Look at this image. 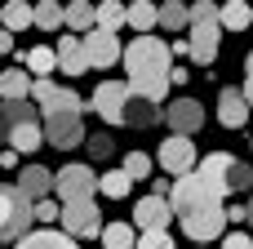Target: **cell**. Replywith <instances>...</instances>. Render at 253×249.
Segmentation results:
<instances>
[{
	"label": "cell",
	"instance_id": "ee69618b",
	"mask_svg": "<svg viewBox=\"0 0 253 249\" xmlns=\"http://www.w3.org/2000/svg\"><path fill=\"white\" fill-rule=\"evenodd\" d=\"M245 209H249V223H253V196H249V205H245Z\"/></svg>",
	"mask_w": 253,
	"mask_h": 249
},
{
	"label": "cell",
	"instance_id": "b9f144b4",
	"mask_svg": "<svg viewBox=\"0 0 253 249\" xmlns=\"http://www.w3.org/2000/svg\"><path fill=\"white\" fill-rule=\"evenodd\" d=\"M245 80H253V49L245 53Z\"/></svg>",
	"mask_w": 253,
	"mask_h": 249
},
{
	"label": "cell",
	"instance_id": "5bb4252c",
	"mask_svg": "<svg viewBox=\"0 0 253 249\" xmlns=\"http://www.w3.org/2000/svg\"><path fill=\"white\" fill-rule=\"evenodd\" d=\"M249 98H245V89H236V85H222L218 89V125L222 129H245L249 125Z\"/></svg>",
	"mask_w": 253,
	"mask_h": 249
},
{
	"label": "cell",
	"instance_id": "7402d4cb",
	"mask_svg": "<svg viewBox=\"0 0 253 249\" xmlns=\"http://www.w3.org/2000/svg\"><path fill=\"white\" fill-rule=\"evenodd\" d=\"M13 249H80V241H71L67 232H49V227H40V232H31L27 241H18Z\"/></svg>",
	"mask_w": 253,
	"mask_h": 249
},
{
	"label": "cell",
	"instance_id": "d6986e66",
	"mask_svg": "<svg viewBox=\"0 0 253 249\" xmlns=\"http://www.w3.org/2000/svg\"><path fill=\"white\" fill-rule=\"evenodd\" d=\"M44 143H49V138H44V120H27V125H18L13 138H9V147H13L18 156H36Z\"/></svg>",
	"mask_w": 253,
	"mask_h": 249
},
{
	"label": "cell",
	"instance_id": "e0dca14e",
	"mask_svg": "<svg viewBox=\"0 0 253 249\" xmlns=\"http://www.w3.org/2000/svg\"><path fill=\"white\" fill-rule=\"evenodd\" d=\"M36 76L27 67H4L0 71V102H31Z\"/></svg>",
	"mask_w": 253,
	"mask_h": 249
},
{
	"label": "cell",
	"instance_id": "9c48e42d",
	"mask_svg": "<svg viewBox=\"0 0 253 249\" xmlns=\"http://www.w3.org/2000/svg\"><path fill=\"white\" fill-rule=\"evenodd\" d=\"M187 45H191V62L209 67V62L218 58V49H222V22H218V18L191 22V31H187Z\"/></svg>",
	"mask_w": 253,
	"mask_h": 249
},
{
	"label": "cell",
	"instance_id": "7c38bea8",
	"mask_svg": "<svg viewBox=\"0 0 253 249\" xmlns=\"http://www.w3.org/2000/svg\"><path fill=\"white\" fill-rule=\"evenodd\" d=\"M80 40H84V53H89V67L107 71V67L125 62V49H120V36H111V31H89V36H80Z\"/></svg>",
	"mask_w": 253,
	"mask_h": 249
},
{
	"label": "cell",
	"instance_id": "5b68a950",
	"mask_svg": "<svg viewBox=\"0 0 253 249\" xmlns=\"http://www.w3.org/2000/svg\"><path fill=\"white\" fill-rule=\"evenodd\" d=\"M129 98H133L129 80H98V85H93V94H89V111H93V116H102L107 125H125Z\"/></svg>",
	"mask_w": 253,
	"mask_h": 249
},
{
	"label": "cell",
	"instance_id": "d590c367",
	"mask_svg": "<svg viewBox=\"0 0 253 249\" xmlns=\"http://www.w3.org/2000/svg\"><path fill=\"white\" fill-rule=\"evenodd\" d=\"M36 218H40V223H58V218H62V200H40V205H36Z\"/></svg>",
	"mask_w": 253,
	"mask_h": 249
},
{
	"label": "cell",
	"instance_id": "8fae6325",
	"mask_svg": "<svg viewBox=\"0 0 253 249\" xmlns=\"http://www.w3.org/2000/svg\"><path fill=\"white\" fill-rule=\"evenodd\" d=\"M178 223H182V232H187L191 241H213V236H222V232H227V205H213V209L182 214Z\"/></svg>",
	"mask_w": 253,
	"mask_h": 249
},
{
	"label": "cell",
	"instance_id": "30bf717a",
	"mask_svg": "<svg viewBox=\"0 0 253 249\" xmlns=\"http://www.w3.org/2000/svg\"><path fill=\"white\" fill-rule=\"evenodd\" d=\"M165 125H169L173 134L191 138V134L205 125V102H200V98H187V94H178V98L165 107Z\"/></svg>",
	"mask_w": 253,
	"mask_h": 249
},
{
	"label": "cell",
	"instance_id": "8d00e7d4",
	"mask_svg": "<svg viewBox=\"0 0 253 249\" xmlns=\"http://www.w3.org/2000/svg\"><path fill=\"white\" fill-rule=\"evenodd\" d=\"M222 249H253V236H245V232H227V236H222Z\"/></svg>",
	"mask_w": 253,
	"mask_h": 249
},
{
	"label": "cell",
	"instance_id": "44dd1931",
	"mask_svg": "<svg viewBox=\"0 0 253 249\" xmlns=\"http://www.w3.org/2000/svg\"><path fill=\"white\" fill-rule=\"evenodd\" d=\"M160 120H165L160 102H147V98H129V111H125V125H133V129H151V125H160Z\"/></svg>",
	"mask_w": 253,
	"mask_h": 249
},
{
	"label": "cell",
	"instance_id": "7a4b0ae2",
	"mask_svg": "<svg viewBox=\"0 0 253 249\" xmlns=\"http://www.w3.org/2000/svg\"><path fill=\"white\" fill-rule=\"evenodd\" d=\"M125 71H129V89L133 98L147 102H165L169 85H173V53L165 40L156 36H133L125 45Z\"/></svg>",
	"mask_w": 253,
	"mask_h": 249
},
{
	"label": "cell",
	"instance_id": "f35d334b",
	"mask_svg": "<svg viewBox=\"0 0 253 249\" xmlns=\"http://www.w3.org/2000/svg\"><path fill=\"white\" fill-rule=\"evenodd\" d=\"M0 169H22V165H18V151H13V147H4V151H0Z\"/></svg>",
	"mask_w": 253,
	"mask_h": 249
},
{
	"label": "cell",
	"instance_id": "60d3db41",
	"mask_svg": "<svg viewBox=\"0 0 253 249\" xmlns=\"http://www.w3.org/2000/svg\"><path fill=\"white\" fill-rule=\"evenodd\" d=\"M9 49H13V31H4V27H0V53H9Z\"/></svg>",
	"mask_w": 253,
	"mask_h": 249
},
{
	"label": "cell",
	"instance_id": "e575fe53",
	"mask_svg": "<svg viewBox=\"0 0 253 249\" xmlns=\"http://www.w3.org/2000/svg\"><path fill=\"white\" fill-rule=\"evenodd\" d=\"M133 249H173V236L169 232H142Z\"/></svg>",
	"mask_w": 253,
	"mask_h": 249
},
{
	"label": "cell",
	"instance_id": "277c9868",
	"mask_svg": "<svg viewBox=\"0 0 253 249\" xmlns=\"http://www.w3.org/2000/svg\"><path fill=\"white\" fill-rule=\"evenodd\" d=\"M169 205H173V214L182 218V214H196V209H213V205H227V196L205 178V174H187V178H178L173 183V192H169Z\"/></svg>",
	"mask_w": 253,
	"mask_h": 249
},
{
	"label": "cell",
	"instance_id": "f1b7e54d",
	"mask_svg": "<svg viewBox=\"0 0 253 249\" xmlns=\"http://www.w3.org/2000/svg\"><path fill=\"white\" fill-rule=\"evenodd\" d=\"M36 27H40V31H62V27H67V4L40 0V4H36Z\"/></svg>",
	"mask_w": 253,
	"mask_h": 249
},
{
	"label": "cell",
	"instance_id": "ffe728a7",
	"mask_svg": "<svg viewBox=\"0 0 253 249\" xmlns=\"http://www.w3.org/2000/svg\"><path fill=\"white\" fill-rule=\"evenodd\" d=\"M67 31H71V36H89V31H98V4H89V0L67 4Z\"/></svg>",
	"mask_w": 253,
	"mask_h": 249
},
{
	"label": "cell",
	"instance_id": "cb8c5ba5",
	"mask_svg": "<svg viewBox=\"0 0 253 249\" xmlns=\"http://www.w3.org/2000/svg\"><path fill=\"white\" fill-rule=\"evenodd\" d=\"M218 22H222V31H245V27H253V4H245V0H227L222 13H218Z\"/></svg>",
	"mask_w": 253,
	"mask_h": 249
},
{
	"label": "cell",
	"instance_id": "8992f818",
	"mask_svg": "<svg viewBox=\"0 0 253 249\" xmlns=\"http://www.w3.org/2000/svg\"><path fill=\"white\" fill-rule=\"evenodd\" d=\"M53 192H58L62 205H71V200H93V192H98V174H93L89 165L71 160V165L53 169Z\"/></svg>",
	"mask_w": 253,
	"mask_h": 249
},
{
	"label": "cell",
	"instance_id": "4fadbf2b",
	"mask_svg": "<svg viewBox=\"0 0 253 249\" xmlns=\"http://www.w3.org/2000/svg\"><path fill=\"white\" fill-rule=\"evenodd\" d=\"M178 214H173V205L165 200V196H142L138 205H133V223L142 227V232H169V223H173Z\"/></svg>",
	"mask_w": 253,
	"mask_h": 249
},
{
	"label": "cell",
	"instance_id": "f6af8a7d",
	"mask_svg": "<svg viewBox=\"0 0 253 249\" xmlns=\"http://www.w3.org/2000/svg\"><path fill=\"white\" fill-rule=\"evenodd\" d=\"M0 27H4V4H0Z\"/></svg>",
	"mask_w": 253,
	"mask_h": 249
},
{
	"label": "cell",
	"instance_id": "7bdbcfd3",
	"mask_svg": "<svg viewBox=\"0 0 253 249\" xmlns=\"http://www.w3.org/2000/svg\"><path fill=\"white\" fill-rule=\"evenodd\" d=\"M245 98H249V107H253V80H245Z\"/></svg>",
	"mask_w": 253,
	"mask_h": 249
},
{
	"label": "cell",
	"instance_id": "9a60e30c",
	"mask_svg": "<svg viewBox=\"0 0 253 249\" xmlns=\"http://www.w3.org/2000/svg\"><path fill=\"white\" fill-rule=\"evenodd\" d=\"M53 53H58V71L62 76H84L89 71V53H84V40L80 36H62L58 45H53Z\"/></svg>",
	"mask_w": 253,
	"mask_h": 249
},
{
	"label": "cell",
	"instance_id": "f546056e",
	"mask_svg": "<svg viewBox=\"0 0 253 249\" xmlns=\"http://www.w3.org/2000/svg\"><path fill=\"white\" fill-rule=\"evenodd\" d=\"M133 245H138L133 223H111V227H102V249H133Z\"/></svg>",
	"mask_w": 253,
	"mask_h": 249
},
{
	"label": "cell",
	"instance_id": "74e56055",
	"mask_svg": "<svg viewBox=\"0 0 253 249\" xmlns=\"http://www.w3.org/2000/svg\"><path fill=\"white\" fill-rule=\"evenodd\" d=\"M227 223H249V209L245 205H227Z\"/></svg>",
	"mask_w": 253,
	"mask_h": 249
},
{
	"label": "cell",
	"instance_id": "3957f363",
	"mask_svg": "<svg viewBox=\"0 0 253 249\" xmlns=\"http://www.w3.org/2000/svg\"><path fill=\"white\" fill-rule=\"evenodd\" d=\"M31 223H36V205L18 192V183H0V249L27 241Z\"/></svg>",
	"mask_w": 253,
	"mask_h": 249
},
{
	"label": "cell",
	"instance_id": "bcb514c9",
	"mask_svg": "<svg viewBox=\"0 0 253 249\" xmlns=\"http://www.w3.org/2000/svg\"><path fill=\"white\" fill-rule=\"evenodd\" d=\"M249 147H253V134H249Z\"/></svg>",
	"mask_w": 253,
	"mask_h": 249
},
{
	"label": "cell",
	"instance_id": "484cf974",
	"mask_svg": "<svg viewBox=\"0 0 253 249\" xmlns=\"http://www.w3.org/2000/svg\"><path fill=\"white\" fill-rule=\"evenodd\" d=\"M120 27H129V4H120V0H102L98 4V31H120Z\"/></svg>",
	"mask_w": 253,
	"mask_h": 249
},
{
	"label": "cell",
	"instance_id": "2e32d148",
	"mask_svg": "<svg viewBox=\"0 0 253 249\" xmlns=\"http://www.w3.org/2000/svg\"><path fill=\"white\" fill-rule=\"evenodd\" d=\"M18 192H22L31 205L49 200V192H53V169H44V165H22V169H18Z\"/></svg>",
	"mask_w": 253,
	"mask_h": 249
},
{
	"label": "cell",
	"instance_id": "4dcf8cb0",
	"mask_svg": "<svg viewBox=\"0 0 253 249\" xmlns=\"http://www.w3.org/2000/svg\"><path fill=\"white\" fill-rule=\"evenodd\" d=\"M129 187H133V178H129L125 169H107V174L98 178V192H102V196H111V200H125V196H129Z\"/></svg>",
	"mask_w": 253,
	"mask_h": 249
},
{
	"label": "cell",
	"instance_id": "ac0fdd59",
	"mask_svg": "<svg viewBox=\"0 0 253 249\" xmlns=\"http://www.w3.org/2000/svg\"><path fill=\"white\" fill-rule=\"evenodd\" d=\"M27 120H44L36 102H0V151L9 147L13 129H18V125H27Z\"/></svg>",
	"mask_w": 253,
	"mask_h": 249
},
{
	"label": "cell",
	"instance_id": "603a6c76",
	"mask_svg": "<svg viewBox=\"0 0 253 249\" xmlns=\"http://www.w3.org/2000/svg\"><path fill=\"white\" fill-rule=\"evenodd\" d=\"M22 67H27L36 80H49V76L58 71V53H53V49H44V45H36V49H27V53H22Z\"/></svg>",
	"mask_w": 253,
	"mask_h": 249
},
{
	"label": "cell",
	"instance_id": "6da1fadb",
	"mask_svg": "<svg viewBox=\"0 0 253 249\" xmlns=\"http://www.w3.org/2000/svg\"><path fill=\"white\" fill-rule=\"evenodd\" d=\"M31 102H36L40 116H44V138H49V147L71 151V147L89 143V134H84V111H89V102H84L76 89H67V85H58V80H36Z\"/></svg>",
	"mask_w": 253,
	"mask_h": 249
},
{
	"label": "cell",
	"instance_id": "4316f807",
	"mask_svg": "<svg viewBox=\"0 0 253 249\" xmlns=\"http://www.w3.org/2000/svg\"><path fill=\"white\" fill-rule=\"evenodd\" d=\"M129 27H133L138 36H151V27H160V4L133 0V4H129Z\"/></svg>",
	"mask_w": 253,
	"mask_h": 249
},
{
	"label": "cell",
	"instance_id": "83f0119b",
	"mask_svg": "<svg viewBox=\"0 0 253 249\" xmlns=\"http://www.w3.org/2000/svg\"><path fill=\"white\" fill-rule=\"evenodd\" d=\"M160 27H165V31H191V4L165 0V4H160Z\"/></svg>",
	"mask_w": 253,
	"mask_h": 249
},
{
	"label": "cell",
	"instance_id": "52a82bcc",
	"mask_svg": "<svg viewBox=\"0 0 253 249\" xmlns=\"http://www.w3.org/2000/svg\"><path fill=\"white\" fill-rule=\"evenodd\" d=\"M156 165H160L165 174H173V183H178V178L196 174V165H200V151H196V143H191V138H182V134H169V138L160 143V156H156Z\"/></svg>",
	"mask_w": 253,
	"mask_h": 249
},
{
	"label": "cell",
	"instance_id": "ba28073f",
	"mask_svg": "<svg viewBox=\"0 0 253 249\" xmlns=\"http://www.w3.org/2000/svg\"><path fill=\"white\" fill-rule=\"evenodd\" d=\"M62 232L71 236V241H102V214H98V200H71V205H62Z\"/></svg>",
	"mask_w": 253,
	"mask_h": 249
},
{
	"label": "cell",
	"instance_id": "d6a6232c",
	"mask_svg": "<svg viewBox=\"0 0 253 249\" xmlns=\"http://www.w3.org/2000/svg\"><path fill=\"white\" fill-rule=\"evenodd\" d=\"M84 147H89L93 160H111V156H116V138H111V134H89Z\"/></svg>",
	"mask_w": 253,
	"mask_h": 249
},
{
	"label": "cell",
	"instance_id": "d4e9b609",
	"mask_svg": "<svg viewBox=\"0 0 253 249\" xmlns=\"http://www.w3.org/2000/svg\"><path fill=\"white\" fill-rule=\"evenodd\" d=\"M27 27H36V4H27V0H9L4 4V31H27Z\"/></svg>",
	"mask_w": 253,
	"mask_h": 249
},
{
	"label": "cell",
	"instance_id": "ab89813d",
	"mask_svg": "<svg viewBox=\"0 0 253 249\" xmlns=\"http://www.w3.org/2000/svg\"><path fill=\"white\" fill-rule=\"evenodd\" d=\"M169 53H173V58H191V45H187V40H173Z\"/></svg>",
	"mask_w": 253,
	"mask_h": 249
},
{
	"label": "cell",
	"instance_id": "836d02e7",
	"mask_svg": "<svg viewBox=\"0 0 253 249\" xmlns=\"http://www.w3.org/2000/svg\"><path fill=\"white\" fill-rule=\"evenodd\" d=\"M231 192H249L253 196V165L249 160H236L231 165Z\"/></svg>",
	"mask_w": 253,
	"mask_h": 249
},
{
	"label": "cell",
	"instance_id": "1f68e13d",
	"mask_svg": "<svg viewBox=\"0 0 253 249\" xmlns=\"http://www.w3.org/2000/svg\"><path fill=\"white\" fill-rule=\"evenodd\" d=\"M133 183H151V169H156V160L147 156V151H125V165H120Z\"/></svg>",
	"mask_w": 253,
	"mask_h": 249
}]
</instances>
